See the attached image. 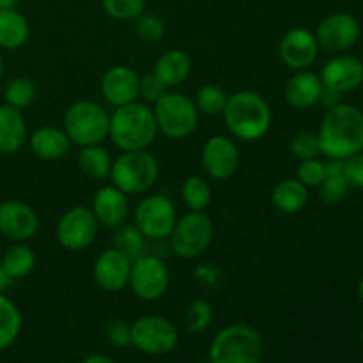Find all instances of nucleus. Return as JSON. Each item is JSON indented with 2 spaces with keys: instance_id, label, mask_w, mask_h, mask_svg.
<instances>
[{
  "instance_id": "14",
  "label": "nucleus",
  "mask_w": 363,
  "mask_h": 363,
  "mask_svg": "<svg viewBox=\"0 0 363 363\" xmlns=\"http://www.w3.org/2000/svg\"><path fill=\"white\" fill-rule=\"evenodd\" d=\"M39 229V216L30 204L21 201H6L0 204V236L16 243L30 240Z\"/></svg>"
},
{
  "instance_id": "23",
  "label": "nucleus",
  "mask_w": 363,
  "mask_h": 363,
  "mask_svg": "<svg viewBox=\"0 0 363 363\" xmlns=\"http://www.w3.org/2000/svg\"><path fill=\"white\" fill-rule=\"evenodd\" d=\"M30 149L38 158L45 162H57L69 152L71 140L66 131L60 128L43 126L32 133Z\"/></svg>"
},
{
  "instance_id": "3",
  "label": "nucleus",
  "mask_w": 363,
  "mask_h": 363,
  "mask_svg": "<svg viewBox=\"0 0 363 363\" xmlns=\"http://www.w3.org/2000/svg\"><path fill=\"white\" fill-rule=\"evenodd\" d=\"M222 116L227 130L245 142H255L264 137L273 119L268 101L254 91L230 94Z\"/></svg>"
},
{
  "instance_id": "37",
  "label": "nucleus",
  "mask_w": 363,
  "mask_h": 363,
  "mask_svg": "<svg viewBox=\"0 0 363 363\" xmlns=\"http://www.w3.org/2000/svg\"><path fill=\"white\" fill-rule=\"evenodd\" d=\"M135 30H137L138 38L142 41L147 43H160L163 38H165V23L160 16L151 13H142L140 16L135 20Z\"/></svg>"
},
{
  "instance_id": "4",
  "label": "nucleus",
  "mask_w": 363,
  "mask_h": 363,
  "mask_svg": "<svg viewBox=\"0 0 363 363\" xmlns=\"http://www.w3.org/2000/svg\"><path fill=\"white\" fill-rule=\"evenodd\" d=\"M264 357V339L247 325H229L220 330L209 346L213 363H259Z\"/></svg>"
},
{
  "instance_id": "20",
  "label": "nucleus",
  "mask_w": 363,
  "mask_h": 363,
  "mask_svg": "<svg viewBox=\"0 0 363 363\" xmlns=\"http://www.w3.org/2000/svg\"><path fill=\"white\" fill-rule=\"evenodd\" d=\"M128 197L124 191L117 186H103L99 188L92 199V213L98 218L99 225L116 229L126 222L128 216Z\"/></svg>"
},
{
  "instance_id": "36",
  "label": "nucleus",
  "mask_w": 363,
  "mask_h": 363,
  "mask_svg": "<svg viewBox=\"0 0 363 363\" xmlns=\"http://www.w3.org/2000/svg\"><path fill=\"white\" fill-rule=\"evenodd\" d=\"M213 307L209 305V301L206 300H195L191 301L190 307L186 311V328L190 330L191 333H201L204 330L209 328V325L213 323Z\"/></svg>"
},
{
  "instance_id": "44",
  "label": "nucleus",
  "mask_w": 363,
  "mask_h": 363,
  "mask_svg": "<svg viewBox=\"0 0 363 363\" xmlns=\"http://www.w3.org/2000/svg\"><path fill=\"white\" fill-rule=\"evenodd\" d=\"M9 284H11L9 275H7V273L4 272L2 264H0V291H2V293H4V289H7V286H9Z\"/></svg>"
},
{
  "instance_id": "46",
  "label": "nucleus",
  "mask_w": 363,
  "mask_h": 363,
  "mask_svg": "<svg viewBox=\"0 0 363 363\" xmlns=\"http://www.w3.org/2000/svg\"><path fill=\"white\" fill-rule=\"evenodd\" d=\"M358 298H360V301L363 303V280L358 284Z\"/></svg>"
},
{
  "instance_id": "7",
  "label": "nucleus",
  "mask_w": 363,
  "mask_h": 363,
  "mask_svg": "<svg viewBox=\"0 0 363 363\" xmlns=\"http://www.w3.org/2000/svg\"><path fill=\"white\" fill-rule=\"evenodd\" d=\"M155 119L158 133L170 140L190 137L199 124V108L194 99L179 92H165L155 103Z\"/></svg>"
},
{
  "instance_id": "18",
  "label": "nucleus",
  "mask_w": 363,
  "mask_h": 363,
  "mask_svg": "<svg viewBox=\"0 0 363 363\" xmlns=\"http://www.w3.org/2000/svg\"><path fill=\"white\" fill-rule=\"evenodd\" d=\"M319 78L325 89L346 94L363 84V62L353 55H339L323 66Z\"/></svg>"
},
{
  "instance_id": "2",
  "label": "nucleus",
  "mask_w": 363,
  "mask_h": 363,
  "mask_svg": "<svg viewBox=\"0 0 363 363\" xmlns=\"http://www.w3.org/2000/svg\"><path fill=\"white\" fill-rule=\"evenodd\" d=\"M158 135L155 112L147 103L131 101L117 106L110 116L108 137L121 151L147 149Z\"/></svg>"
},
{
  "instance_id": "15",
  "label": "nucleus",
  "mask_w": 363,
  "mask_h": 363,
  "mask_svg": "<svg viewBox=\"0 0 363 363\" xmlns=\"http://www.w3.org/2000/svg\"><path fill=\"white\" fill-rule=\"evenodd\" d=\"M318 52L319 43L315 39V34H312L308 28L294 27L287 30L280 39V60L289 69H308L318 59Z\"/></svg>"
},
{
  "instance_id": "1",
  "label": "nucleus",
  "mask_w": 363,
  "mask_h": 363,
  "mask_svg": "<svg viewBox=\"0 0 363 363\" xmlns=\"http://www.w3.org/2000/svg\"><path fill=\"white\" fill-rule=\"evenodd\" d=\"M319 149L330 160H347L363 151V112L354 105H333L319 128Z\"/></svg>"
},
{
  "instance_id": "39",
  "label": "nucleus",
  "mask_w": 363,
  "mask_h": 363,
  "mask_svg": "<svg viewBox=\"0 0 363 363\" xmlns=\"http://www.w3.org/2000/svg\"><path fill=\"white\" fill-rule=\"evenodd\" d=\"M325 170L326 163L319 162L318 158L301 160L300 165H298L296 169V179H300L307 188L319 186L323 177H325Z\"/></svg>"
},
{
  "instance_id": "12",
  "label": "nucleus",
  "mask_w": 363,
  "mask_h": 363,
  "mask_svg": "<svg viewBox=\"0 0 363 363\" xmlns=\"http://www.w3.org/2000/svg\"><path fill=\"white\" fill-rule=\"evenodd\" d=\"M133 294L144 301H156L170 286V272L156 255L144 254L131 261L130 282Z\"/></svg>"
},
{
  "instance_id": "29",
  "label": "nucleus",
  "mask_w": 363,
  "mask_h": 363,
  "mask_svg": "<svg viewBox=\"0 0 363 363\" xmlns=\"http://www.w3.org/2000/svg\"><path fill=\"white\" fill-rule=\"evenodd\" d=\"M21 332V314L13 300L0 291V351L14 344Z\"/></svg>"
},
{
  "instance_id": "16",
  "label": "nucleus",
  "mask_w": 363,
  "mask_h": 363,
  "mask_svg": "<svg viewBox=\"0 0 363 363\" xmlns=\"http://www.w3.org/2000/svg\"><path fill=\"white\" fill-rule=\"evenodd\" d=\"M131 259L126 257L117 248L101 252L94 261L92 277L96 286L105 293H119L130 282Z\"/></svg>"
},
{
  "instance_id": "27",
  "label": "nucleus",
  "mask_w": 363,
  "mask_h": 363,
  "mask_svg": "<svg viewBox=\"0 0 363 363\" xmlns=\"http://www.w3.org/2000/svg\"><path fill=\"white\" fill-rule=\"evenodd\" d=\"M350 186L351 183L346 176L344 160H332L330 163H326L325 177L319 184V199L325 204H337L346 197Z\"/></svg>"
},
{
  "instance_id": "10",
  "label": "nucleus",
  "mask_w": 363,
  "mask_h": 363,
  "mask_svg": "<svg viewBox=\"0 0 363 363\" xmlns=\"http://www.w3.org/2000/svg\"><path fill=\"white\" fill-rule=\"evenodd\" d=\"M177 220L176 204L167 195L152 194L142 199L135 211V225L145 240H167Z\"/></svg>"
},
{
  "instance_id": "38",
  "label": "nucleus",
  "mask_w": 363,
  "mask_h": 363,
  "mask_svg": "<svg viewBox=\"0 0 363 363\" xmlns=\"http://www.w3.org/2000/svg\"><path fill=\"white\" fill-rule=\"evenodd\" d=\"M291 152L293 156H296L298 160H308V158H318V155L321 152L319 149V138L315 133L311 131H301L291 142Z\"/></svg>"
},
{
  "instance_id": "28",
  "label": "nucleus",
  "mask_w": 363,
  "mask_h": 363,
  "mask_svg": "<svg viewBox=\"0 0 363 363\" xmlns=\"http://www.w3.org/2000/svg\"><path fill=\"white\" fill-rule=\"evenodd\" d=\"M78 167L91 179H106L112 170V158L99 144L84 145L78 152Z\"/></svg>"
},
{
  "instance_id": "33",
  "label": "nucleus",
  "mask_w": 363,
  "mask_h": 363,
  "mask_svg": "<svg viewBox=\"0 0 363 363\" xmlns=\"http://www.w3.org/2000/svg\"><path fill=\"white\" fill-rule=\"evenodd\" d=\"M38 94V89L35 84L28 78H13L9 84L6 85V91H4V99H6L7 105L14 106V108H27L32 105V101L35 99Z\"/></svg>"
},
{
  "instance_id": "13",
  "label": "nucleus",
  "mask_w": 363,
  "mask_h": 363,
  "mask_svg": "<svg viewBox=\"0 0 363 363\" xmlns=\"http://www.w3.org/2000/svg\"><path fill=\"white\" fill-rule=\"evenodd\" d=\"M202 167L211 179L225 181L238 172L240 167V151L233 138L215 135L202 147Z\"/></svg>"
},
{
  "instance_id": "21",
  "label": "nucleus",
  "mask_w": 363,
  "mask_h": 363,
  "mask_svg": "<svg viewBox=\"0 0 363 363\" xmlns=\"http://www.w3.org/2000/svg\"><path fill=\"white\" fill-rule=\"evenodd\" d=\"M323 89L325 87L318 74L308 69H300L287 80L286 99L293 108H312L321 99Z\"/></svg>"
},
{
  "instance_id": "8",
  "label": "nucleus",
  "mask_w": 363,
  "mask_h": 363,
  "mask_svg": "<svg viewBox=\"0 0 363 363\" xmlns=\"http://www.w3.org/2000/svg\"><path fill=\"white\" fill-rule=\"evenodd\" d=\"M215 236L211 218L204 211H190L179 218L170 233V248L177 257L194 259L204 254Z\"/></svg>"
},
{
  "instance_id": "25",
  "label": "nucleus",
  "mask_w": 363,
  "mask_h": 363,
  "mask_svg": "<svg viewBox=\"0 0 363 363\" xmlns=\"http://www.w3.org/2000/svg\"><path fill=\"white\" fill-rule=\"evenodd\" d=\"M272 202L280 213L294 215L300 213L308 202V188L300 179H282L272 191Z\"/></svg>"
},
{
  "instance_id": "43",
  "label": "nucleus",
  "mask_w": 363,
  "mask_h": 363,
  "mask_svg": "<svg viewBox=\"0 0 363 363\" xmlns=\"http://www.w3.org/2000/svg\"><path fill=\"white\" fill-rule=\"evenodd\" d=\"M84 363H112V358L103 357V354H91V357L84 358Z\"/></svg>"
},
{
  "instance_id": "35",
  "label": "nucleus",
  "mask_w": 363,
  "mask_h": 363,
  "mask_svg": "<svg viewBox=\"0 0 363 363\" xmlns=\"http://www.w3.org/2000/svg\"><path fill=\"white\" fill-rule=\"evenodd\" d=\"M103 11L117 21L137 20L145 11V0H101Z\"/></svg>"
},
{
  "instance_id": "26",
  "label": "nucleus",
  "mask_w": 363,
  "mask_h": 363,
  "mask_svg": "<svg viewBox=\"0 0 363 363\" xmlns=\"http://www.w3.org/2000/svg\"><path fill=\"white\" fill-rule=\"evenodd\" d=\"M30 27L16 9H0V48L16 50L27 43Z\"/></svg>"
},
{
  "instance_id": "34",
  "label": "nucleus",
  "mask_w": 363,
  "mask_h": 363,
  "mask_svg": "<svg viewBox=\"0 0 363 363\" xmlns=\"http://www.w3.org/2000/svg\"><path fill=\"white\" fill-rule=\"evenodd\" d=\"M227 99H229V94L222 87L208 84L199 89L195 105H197L199 112L206 113V116H220L225 110Z\"/></svg>"
},
{
  "instance_id": "5",
  "label": "nucleus",
  "mask_w": 363,
  "mask_h": 363,
  "mask_svg": "<svg viewBox=\"0 0 363 363\" xmlns=\"http://www.w3.org/2000/svg\"><path fill=\"white\" fill-rule=\"evenodd\" d=\"M160 176V165L147 149L123 151L116 162H112L110 179L113 186L126 195L145 194L156 184Z\"/></svg>"
},
{
  "instance_id": "9",
  "label": "nucleus",
  "mask_w": 363,
  "mask_h": 363,
  "mask_svg": "<svg viewBox=\"0 0 363 363\" xmlns=\"http://www.w3.org/2000/svg\"><path fill=\"white\" fill-rule=\"evenodd\" d=\"M179 332L170 319L142 315L131 323V346L149 357H163L176 350Z\"/></svg>"
},
{
  "instance_id": "31",
  "label": "nucleus",
  "mask_w": 363,
  "mask_h": 363,
  "mask_svg": "<svg viewBox=\"0 0 363 363\" xmlns=\"http://www.w3.org/2000/svg\"><path fill=\"white\" fill-rule=\"evenodd\" d=\"M181 197L190 211H204L211 202L213 194L208 181L201 176H190L184 179Z\"/></svg>"
},
{
  "instance_id": "11",
  "label": "nucleus",
  "mask_w": 363,
  "mask_h": 363,
  "mask_svg": "<svg viewBox=\"0 0 363 363\" xmlns=\"http://www.w3.org/2000/svg\"><path fill=\"white\" fill-rule=\"evenodd\" d=\"M99 222L91 208L74 206L67 209L57 222L55 236L62 248L69 252H82L96 241Z\"/></svg>"
},
{
  "instance_id": "24",
  "label": "nucleus",
  "mask_w": 363,
  "mask_h": 363,
  "mask_svg": "<svg viewBox=\"0 0 363 363\" xmlns=\"http://www.w3.org/2000/svg\"><path fill=\"white\" fill-rule=\"evenodd\" d=\"M152 73L160 78V82H162L167 89L177 87V85L186 82V78L190 77V55H188L186 52H183V50H167V52H163L162 55L156 59Z\"/></svg>"
},
{
  "instance_id": "40",
  "label": "nucleus",
  "mask_w": 363,
  "mask_h": 363,
  "mask_svg": "<svg viewBox=\"0 0 363 363\" xmlns=\"http://www.w3.org/2000/svg\"><path fill=\"white\" fill-rule=\"evenodd\" d=\"M165 92L167 87L160 82V78L155 73L142 74L140 82H138V96L144 98L145 103H152L155 105Z\"/></svg>"
},
{
  "instance_id": "19",
  "label": "nucleus",
  "mask_w": 363,
  "mask_h": 363,
  "mask_svg": "<svg viewBox=\"0 0 363 363\" xmlns=\"http://www.w3.org/2000/svg\"><path fill=\"white\" fill-rule=\"evenodd\" d=\"M138 82H140V77L130 66H121L119 64V66L110 67L101 78L103 98L113 108L137 101Z\"/></svg>"
},
{
  "instance_id": "41",
  "label": "nucleus",
  "mask_w": 363,
  "mask_h": 363,
  "mask_svg": "<svg viewBox=\"0 0 363 363\" xmlns=\"http://www.w3.org/2000/svg\"><path fill=\"white\" fill-rule=\"evenodd\" d=\"M106 337H108L110 344H113L116 347L131 346V325L124 321L112 323L106 330Z\"/></svg>"
},
{
  "instance_id": "22",
  "label": "nucleus",
  "mask_w": 363,
  "mask_h": 363,
  "mask_svg": "<svg viewBox=\"0 0 363 363\" xmlns=\"http://www.w3.org/2000/svg\"><path fill=\"white\" fill-rule=\"evenodd\" d=\"M27 140V124L20 108L0 105V155H14Z\"/></svg>"
},
{
  "instance_id": "32",
  "label": "nucleus",
  "mask_w": 363,
  "mask_h": 363,
  "mask_svg": "<svg viewBox=\"0 0 363 363\" xmlns=\"http://www.w3.org/2000/svg\"><path fill=\"white\" fill-rule=\"evenodd\" d=\"M113 248L123 252L131 261L145 254V236L138 230L137 225H123L116 227V236H113Z\"/></svg>"
},
{
  "instance_id": "6",
  "label": "nucleus",
  "mask_w": 363,
  "mask_h": 363,
  "mask_svg": "<svg viewBox=\"0 0 363 363\" xmlns=\"http://www.w3.org/2000/svg\"><path fill=\"white\" fill-rule=\"evenodd\" d=\"M110 113L99 103L77 101L64 113V131L69 137L71 144L80 147L92 144H101L108 138Z\"/></svg>"
},
{
  "instance_id": "45",
  "label": "nucleus",
  "mask_w": 363,
  "mask_h": 363,
  "mask_svg": "<svg viewBox=\"0 0 363 363\" xmlns=\"http://www.w3.org/2000/svg\"><path fill=\"white\" fill-rule=\"evenodd\" d=\"M18 0H0V9H14Z\"/></svg>"
},
{
  "instance_id": "30",
  "label": "nucleus",
  "mask_w": 363,
  "mask_h": 363,
  "mask_svg": "<svg viewBox=\"0 0 363 363\" xmlns=\"http://www.w3.org/2000/svg\"><path fill=\"white\" fill-rule=\"evenodd\" d=\"M0 264L11 280L23 279V277L30 275L32 269L35 268V254L30 247L18 243L4 254Z\"/></svg>"
},
{
  "instance_id": "17",
  "label": "nucleus",
  "mask_w": 363,
  "mask_h": 363,
  "mask_svg": "<svg viewBox=\"0 0 363 363\" xmlns=\"http://www.w3.org/2000/svg\"><path fill=\"white\" fill-rule=\"evenodd\" d=\"M360 38V23L353 14L335 13L326 16L319 23L315 39L319 46L332 52H342L351 48Z\"/></svg>"
},
{
  "instance_id": "47",
  "label": "nucleus",
  "mask_w": 363,
  "mask_h": 363,
  "mask_svg": "<svg viewBox=\"0 0 363 363\" xmlns=\"http://www.w3.org/2000/svg\"><path fill=\"white\" fill-rule=\"evenodd\" d=\"M2 77H4V59L2 55H0V80H2Z\"/></svg>"
},
{
  "instance_id": "42",
  "label": "nucleus",
  "mask_w": 363,
  "mask_h": 363,
  "mask_svg": "<svg viewBox=\"0 0 363 363\" xmlns=\"http://www.w3.org/2000/svg\"><path fill=\"white\" fill-rule=\"evenodd\" d=\"M344 169L351 184L363 188V152L344 160Z\"/></svg>"
},
{
  "instance_id": "48",
  "label": "nucleus",
  "mask_w": 363,
  "mask_h": 363,
  "mask_svg": "<svg viewBox=\"0 0 363 363\" xmlns=\"http://www.w3.org/2000/svg\"><path fill=\"white\" fill-rule=\"evenodd\" d=\"M362 340H363V328H362Z\"/></svg>"
}]
</instances>
